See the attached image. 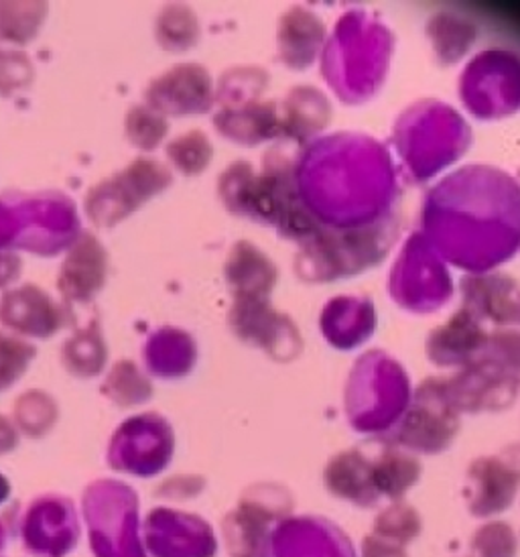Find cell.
<instances>
[{
	"label": "cell",
	"mask_w": 520,
	"mask_h": 557,
	"mask_svg": "<svg viewBox=\"0 0 520 557\" xmlns=\"http://www.w3.org/2000/svg\"><path fill=\"white\" fill-rule=\"evenodd\" d=\"M35 79V65L25 51L0 47V96L25 92Z\"/></svg>",
	"instance_id": "d4e9b609"
},
{
	"label": "cell",
	"mask_w": 520,
	"mask_h": 557,
	"mask_svg": "<svg viewBox=\"0 0 520 557\" xmlns=\"http://www.w3.org/2000/svg\"><path fill=\"white\" fill-rule=\"evenodd\" d=\"M520 491V444L475 458L466 474V503L475 519L508 511Z\"/></svg>",
	"instance_id": "8992f818"
},
{
	"label": "cell",
	"mask_w": 520,
	"mask_h": 557,
	"mask_svg": "<svg viewBox=\"0 0 520 557\" xmlns=\"http://www.w3.org/2000/svg\"><path fill=\"white\" fill-rule=\"evenodd\" d=\"M108 267V250L100 238L90 231H82L76 243L65 252L58 273V292L63 304L72 308L94 301L107 285Z\"/></svg>",
	"instance_id": "30bf717a"
},
{
	"label": "cell",
	"mask_w": 520,
	"mask_h": 557,
	"mask_svg": "<svg viewBox=\"0 0 520 557\" xmlns=\"http://www.w3.org/2000/svg\"><path fill=\"white\" fill-rule=\"evenodd\" d=\"M260 557H356L350 537L325 517H287L273 527Z\"/></svg>",
	"instance_id": "ba28073f"
},
{
	"label": "cell",
	"mask_w": 520,
	"mask_h": 557,
	"mask_svg": "<svg viewBox=\"0 0 520 557\" xmlns=\"http://www.w3.org/2000/svg\"><path fill=\"white\" fill-rule=\"evenodd\" d=\"M362 557H409V554L403 545L386 542L370 533L362 542Z\"/></svg>",
	"instance_id": "484cf974"
},
{
	"label": "cell",
	"mask_w": 520,
	"mask_h": 557,
	"mask_svg": "<svg viewBox=\"0 0 520 557\" xmlns=\"http://www.w3.org/2000/svg\"><path fill=\"white\" fill-rule=\"evenodd\" d=\"M519 547L517 531L505 521H488L472 535L474 557H517Z\"/></svg>",
	"instance_id": "cb8c5ba5"
},
{
	"label": "cell",
	"mask_w": 520,
	"mask_h": 557,
	"mask_svg": "<svg viewBox=\"0 0 520 557\" xmlns=\"http://www.w3.org/2000/svg\"><path fill=\"white\" fill-rule=\"evenodd\" d=\"M421 531H423L421 515L403 500L393 503L384 511L379 512V517L374 519V527H372V535L386 540V542L398 543L403 547L417 542Z\"/></svg>",
	"instance_id": "44dd1931"
},
{
	"label": "cell",
	"mask_w": 520,
	"mask_h": 557,
	"mask_svg": "<svg viewBox=\"0 0 520 557\" xmlns=\"http://www.w3.org/2000/svg\"><path fill=\"white\" fill-rule=\"evenodd\" d=\"M82 234L76 201L58 189L0 194V250L58 257Z\"/></svg>",
	"instance_id": "6da1fadb"
},
{
	"label": "cell",
	"mask_w": 520,
	"mask_h": 557,
	"mask_svg": "<svg viewBox=\"0 0 520 557\" xmlns=\"http://www.w3.org/2000/svg\"><path fill=\"white\" fill-rule=\"evenodd\" d=\"M49 15V4L39 0L0 2V47L27 46L39 35Z\"/></svg>",
	"instance_id": "2e32d148"
},
{
	"label": "cell",
	"mask_w": 520,
	"mask_h": 557,
	"mask_svg": "<svg viewBox=\"0 0 520 557\" xmlns=\"http://www.w3.org/2000/svg\"><path fill=\"white\" fill-rule=\"evenodd\" d=\"M72 308L33 283L11 287L0 297V327L23 341L51 338L72 324Z\"/></svg>",
	"instance_id": "52a82bcc"
},
{
	"label": "cell",
	"mask_w": 520,
	"mask_h": 557,
	"mask_svg": "<svg viewBox=\"0 0 520 557\" xmlns=\"http://www.w3.org/2000/svg\"><path fill=\"white\" fill-rule=\"evenodd\" d=\"M171 184L173 173L168 165L151 157H138L86 194L84 212L94 226L114 228L147 201L168 191Z\"/></svg>",
	"instance_id": "7a4b0ae2"
},
{
	"label": "cell",
	"mask_w": 520,
	"mask_h": 557,
	"mask_svg": "<svg viewBox=\"0 0 520 557\" xmlns=\"http://www.w3.org/2000/svg\"><path fill=\"white\" fill-rule=\"evenodd\" d=\"M60 360L72 376L90 381L107 369L108 346L100 320H90L63 342Z\"/></svg>",
	"instance_id": "5bb4252c"
},
{
	"label": "cell",
	"mask_w": 520,
	"mask_h": 557,
	"mask_svg": "<svg viewBox=\"0 0 520 557\" xmlns=\"http://www.w3.org/2000/svg\"><path fill=\"white\" fill-rule=\"evenodd\" d=\"M154 39L159 47L182 53L198 44L199 21L187 4H168L154 18Z\"/></svg>",
	"instance_id": "e0dca14e"
},
{
	"label": "cell",
	"mask_w": 520,
	"mask_h": 557,
	"mask_svg": "<svg viewBox=\"0 0 520 557\" xmlns=\"http://www.w3.org/2000/svg\"><path fill=\"white\" fill-rule=\"evenodd\" d=\"M102 395L119 407H137L153 397V383L133 360H119L108 371Z\"/></svg>",
	"instance_id": "ac0fdd59"
},
{
	"label": "cell",
	"mask_w": 520,
	"mask_h": 557,
	"mask_svg": "<svg viewBox=\"0 0 520 557\" xmlns=\"http://www.w3.org/2000/svg\"><path fill=\"white\" fill-rule=\"evenodd\" d=\"M198 358L194 338L179 327H159L143 346L145 371L154 379L175 381L189 374Z\"/></svg>",
	"instance_id": "7c38bea8"
},
{
	"label": "cell",
	"mask_w": 520,
	"mask_h": 557,
	"mask_svg": "<svg viewBox=\"0 0 520 557\" xmlns=\"http://www.w3.org/2000/svg\"><path fill=\"white\" fill-rule=\"evenodd\" d=\"M37 355L35 346L0 330V393L13 387Z\"/></svg>",
	"instance_id": "603a6c76"
},
{
	"label": "cell",
	"mask_w": 520,
	"mask_h": 557,
	"mask_svg": "<svg viewBox=\"0 0 520 557\" xmlns=\"http://www.w3.org/2000/svg\"><path fill=\"white\" fill-rule=\"evenodd\" d=\"M157 529L165 535V549L159 557H214L218 549L214 531L203 519L185 512L159 511Z\"/></svg>",
	"instance_id": "4fadbf2b"
},
{
	"label": "cell",
	"mask_w": 520,
	"mask_h": 557,
	"mask_svg": "<svg viewBox=\"0 0 520 557\" xmlns=\"http://www.w3.org/2000/svg\"><path fill=\"white\" fill-rule=\"evenodd\" d=\"M60 418L58 403L46 391H27L15 403L16 428L29 437H41L53 430Z\"/></svg>",
	"instance_id": "d6986e66"
},
{
	"label": "cell",
	"mask_w": 520,
	"mask_h": 557,
	"mask_svg": "<svg viewBox=\"0 0 520 557\" xmlns=\"http://www.w3.org/2000/svg\"><path fill=\"white\" fill-rule=\"evenodd\" d=\"M169 163L184 175H199L212 163V143L206 133L189 131L168 143Z\"/></svg>",
	"instance_id": "7402d4cb"
},
{
	"label": "cell",
	"mask_w": 520,
	"mask_h": 557,
	"mask_svg": "<svg viewBox=\"0 0 520 557\" xmlns=\"http://www.w3.org/2000/svg\"><path fill=\"white\" fill-rule=\"evenodd\" d=\"M18 442V434H16V425H13L11 419L0 416V454H7L15 448Z\"/></svg>",
	"instance_id": "83f0119b"
},
{
	"label": "cell",
	"mask_w": 520,
	"mask_h": 557,
	"mask_svg": "<svg viewBox=\"0 0 520 557\" xmlns=\"http://www.w3.org/2000/svg\"><path fill=\"white\" fill-rule=\"evenodd\" d=\"M124 133L138 151L153 153L168 137V119L147 104H135L124 116Z\"/></svg>",
	"instance_id": "ffe728a7"
},
{
	"label": "cell",
	"mask_w": 520,
	"mask_h": 557,
	"mask_svg": "<svg viewBox=\"0 0 520 557\" xmlns=\"http://www.w3.org/2000/svg\"><path fill=\"white\" fill-rule=\"evenodd\" d=\"M214 84L210 72L199 63H179L151 79L145 90V104L168 116L206 114L214 107Z\"/></svg>",
	"instance_id": "9c48e42d"
},
{
	"label": "cell",
	"mask_w": 520,
	"mask_h": 557,
	"mask_svg": "<svg viewBox=\"0 0 520 557\" xmlns=\"http://www.w3.org/2000/svg\"><path fill=\"white\" fill-rule=\"evenodd\" d=\"M295 500L289 488L275 482H260L246 488L240 503L224 519V540L232 557H260L269 533L276 523L292 517Z\"/></svg>",
	"instance_id": "3957f363"
},
{
	"label": "cell",
	"mask_w": 520,
	"mask_h": 557,
	"mask_svg": "<svg viewBox=\"0 0 520 557\" xmlns=\"http://www.w3.org/2000/svg\"><path fill=\"white\" fill-rule=\"evenodd\" d=\"M21 257L16 252L0 250V289H11V285L21 277Z\"/></svg>",
	"instance_id": "4316f807"
},
{
	"label": "cell",
	"mask_w": 520,
	"mask_h": 557,
	"mask_svg": "<svg viewBox=\"0 0 520 557\" xmlns=\"http://www.w3.org/2000/svg\"><path fill=\"white\" fill-rule=\"evenodd\" d=\"M327 493L358 509H374L381 503L372 479V462L360 449H346L334 456L323 470Z\"/></svg>",
	"instance_id": "8fae6325"
},
{
	"label": "cell",
	"mask_w": 520,
	"mask_h": 557,
	"mask_svg": "<svg viewBox=\"0 0 520 557\" xmlns=\"http://www.w3.org/2000/svg\"><path fill=\"white\" fill-rule=\"evenodd\" d=\"M421 462L417 456L403 448H388L372 462V479L381 498L393 503L403 500L421 479Z\"/></svg>",
	"instance_id": "9a60e30c"
},
{
	"label": "cell",
	"mask_w": 520,
	"mask_h": 557,
	"mask_svg": "<svg viewBox=\"0 0 520 557\" xmlns=\"http://www.w3.org/2000/svg\"><path fill=\"white\" fill-rule=\"evenodd\" d=\"M175 437L165 418L159 413H140L126 419L112 435L108 460L110 466L137 476H154L168 468Z\"/></svg>",
	"instance_id": "277c9868"
},
{
	"label": "cell",
	"mask_w": 520,
	"mask_h": 557,
	"mask_svg": "<svg viewBox=\"0 0 520 557\" xmlns=\"http://www.w3.org/2000/svg\"><path fill=\"white\" fill-rule=\"evenodd\" d=\"M458 430V411L447 401L444 387L423 385L397 423L395 444L413 454L437 456L451 446Z\"/></svg>",
	"instance_id": "5b68a950"
}]
</instances>
